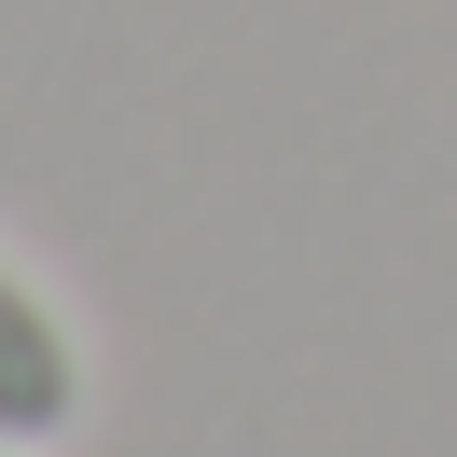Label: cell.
I'll list each match as a JSON object with an SVG mask.
<instances>
[{"label":"cell","instance_id":"obj_1","mask_svg":"<svg viewBox=\"0 0 457 457\" xmlns=\"http://www.w3.org/2000/svg\"><path fill=\"white\" fill-rule=\"evenodd\" d=\"M70 429H84V333H70V305L29 278V263L0 250V444L56 457Z\"/></svg>","mask_w":457,"mask_h":457},{"label":"cell","instance_id":"obj_2","mask_svg":"<svg viewBox=\"0 0 457 457\" xmlns=\"http://www.w3.org/2000/svg\"><path fill=\"white\" fill-rule=\"evenodd\" d=\"M0 457H14V444H0Z\"/></svg>","mask_w":457,"mask_h":457}]
</instances>
